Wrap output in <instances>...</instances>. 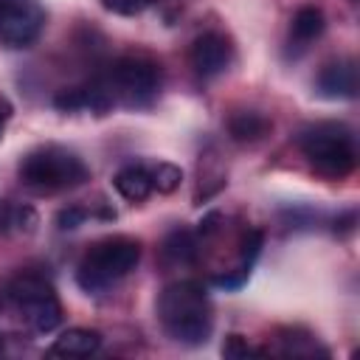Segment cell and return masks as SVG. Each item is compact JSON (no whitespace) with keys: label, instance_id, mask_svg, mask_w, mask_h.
Wrapping results in <instances>:
<instances>
[{"label":"cell","instance_id":"cell-16","mask_svg":"<svg viewBox=\"0 0 360 360\" xmlns=\"http://www.w3.org/2000/svg\"><path fill=\"white\" fill-rule=\"evenodd\" d=\"M149 174H152V188H158L163 194H172L180 186V180H183V172L174 163H166V160L158 163V166H152Z\"/></svg>","mask_w":360,"mask_h":360},{"label":"cell","instance_id":"cell-10","mask_svg":"<svg viewBox=\"0 0 360 360\" xmlns=\"http://www.w3.org/2000/svg\"><path fill=\"white\" fill-rule=\"evenodd\" d=\"M101 349V332L96 329H84V326H73L65 329L53 343H51V354L59 357H90Z\"/></svg>","mask_w":360,"mask_h":360},{"label":"cell","instance_id":"cell-17","mask_svg":"<svg viewBox=\"0 0 360 360\" xmlns=\"http://www.w3.org/2000/svg\"><path fill=\"white\" fill-rule=\"evenodd\" d=\"M222 354L225 357H256V354H267V349L250 346L242 335H228L225 343H222Z\"/></svg>","mask_w":360,"mask_h":360},{"label":"cell","instance_id":"cell-2","mask_svg":"<svg viewBox=\"0 0 360 360\" xmlns=\"http://www.w3.org/2000/svg\"><path fill=\"white\" fill-rule=\"evenodd\" d=\"M17 174H20V183L37 194H59L90 180L87 163L76 152L59 143H45L31 149L20 160Z\"/></svg>","mask_w":360,"mask_h":360},{"label":"cell","instance_id":"cell-4","mask_svg":"<svg viewBox=\"0 0 360 360\" xmlns=\"http://www.w3.org/2000/svg\"><path fill=\"white\" fill-rule=\"evenodd\" d=\"M298 146L309 160V166L329 180H343L346 174L354 172L357 149H354V135L346 124L338 121L312 124L298 135Z\"/></svg>","mask_w":360,"mask_h":360},{"label":"cell","instance_id":"cell-12","mask_svg":"<svg viewBox=\"0 0 360 360\" xmlns=\"http://www.w3.org/2000/svg\"><path fill=\"white\" fill-rule=\"evenodd\" d=\"M197 256V239L188 228H174L163 245H160V259L163 264L169 267H177V264H191Z\"/></svg>","mask_w":360,"mask_h":360},{"label":"cell","instance_id":"cell-19","mask_svg":"<svg viewBox=\"0 0 360 360\" xmlns=\"http://www.w3.org/2000/svg\"><path fill=\"white\" fill-rule=\"evenodd\" d=\"M87 217H90V211H87L84 205H68V208H62V211L56 214V228H59V231H73V228H79Z\"/></svg>","mask_w":360,"mask_h":360},{"label":"cell","instance_id":"cell-11","mask_svg":"<svg viewBox=\"0 0 360 360\" xmlns=\"http://www.w3.org/2000/svg\"><path fill=\"white\" fill-rule=\"evenodd\" d=\"M112 186H115V191H118L124 200L141 202V200H146V197L152 194V174H149L146 166L129 163V166L118 169V174L112 177Z\"/></svg>","mask_w":360,"mask_h":360},{"label":"cell","instance_id":"cell-13","mask_svg":"<svg viewBox=\"0 0 360 360\" xmlns=\"http://www.w3.org/2000/svg\"><path fill=\"white\" fill-rule=\"evenodd\" d=\"M228 132L239 143H253V141H262L270 132V121L262 112L242 110V112H233L228 118Z\"/></svg>","mask_w":360,"mask_h":360},{"label":"cell","instance_id":"cell-14","mask_svg":"<svg viewBox=\"0 0 360 360\" xmlns=\"http://www.w3.org/2000/svg\"><path fill=\"white\" fill-rule=\"evenodd\" d=\"M326 28V20H323V11L318 6H301L295 14H292V22H290V34L298 45H307L312 39H318Z\"/></svg>","mask_w":360,"mask_h":360},{"label":"cell","instance_id":"cell-8","mask_svg":"<svg viewBox=\"0 0 360 360\" xmlns=\"http://www.w3.org/2000/svg\"><path fill=\"white\" fill-rule=\"evenodd\" d=\"M233 62V45L225 34L219 31H205L191 42L188 51V65L194 68V73L200 79H214L219 73H225Z\"/></svg>","mask_w":360,"mask_h":360},{"label":"cell","instance_id":"cell-6","mask_svg":"<svg viewBox=\"0 0 360 360\" xmlns=\"http://www.w3.org/2000/svg\"><path fill=\"white\" fill-rule=\"evenodd\" d=\"M20 318L39 335L53 332L62 323V304L53 284L39 273H17L6 290Z\"/></svg>","mask_w":360,"mask_h":360},{"label":"cell","instance_id":"cell-3","mask_svg":"<svg viewBox=\"0 0 360 360\" xmlns=\"http://www.w3.org/2000/svg\"><path fill=\"white\" fill-rule=\"evenodd\" d=\"M141 262V242L132 236H104L93 242L76 267V281L84 292H104L127 278Z\"/></svg>","mask_w":360,"mask_h":360},{"label":"cell","instance_id":"cell-20","mask_svg":"<svg viewBox=\"0 0 360 360\" xmlns=\"http://www.w3.org/2000/svg\"><path fill=\"white\" fill-rule=\"evenodd\" d=\"M8 115H11V107H8V101H6V98H0V138H3V127H6Z\"/></svg>","mask_w":360,"mask_h":360},{"label":"cell","instance_id":"cell-9","mask_svg":"<svg viewBox=\"0 0 360 360\" xmlns=\"http://www.w3.org/2000/svg\"><path fill=\"white\" fill-rule=\"evenodd\" d=\"M318 93L323 98H354L357 96V65L354 59H338L321 68Z\"/></svg>","mask_w":360,"mask_h":360},{"label":"cell","instance_id":"cell-15","mask_svg":"<svg viewBox=\"0 0 360 360\" xmlns=\"http://www.w3.org/2000/svg\"><path fill=\"white\" fill-rule=\"evenodd\" d=\"M281 354H287V357H312V354H326V349H321L318 346V340L309 335V332H304V329H284L281 332Z\"/></svg>","mask_w":360,"mask_h":360},{"label":"cell","instance_id":"cell-1","mask_svg":"<svg viewBox=\"0 0 360 360\" xmlns=\"http://www.w3.org/2000/svg\"><path fill=\"white\" fill-rule=\"evenodd\" d=\"M158 321L174 343L202 346L214 329V307L205 287L191 278L169 284L158 298Z\"/></svg>","mask_w":360,"mask_h":360},{"label":"cell","instance_id":"cell-5","mask_svg":"<svg viewBox=\"0 0 360 360\" xmlns=\"http://www.w3.org/2000/svg\"><path fill=\"white\" fill-rule=\"evenodd\" d=\"M101 84L107 90L110 104L149 107L160 90V65L143 53H127L110 65Z\"/></svg>","mask_w":360,"mask_h":360},{"label":"cell","instance_id":"cell-18","mask_svg":"<svg viewBox=\"0 0 360 360\" xmlns=\"http://www.w3.org/2000/svg\"><path fill=\"white\" fill-rule=\"evenodd\" d=\"M155 0H101V6L110 11V14H118V17H135L141 11H146Z\"/></svg>","mask_w":360,"mask_h":360},{"label":"cell","instance_id":"cell-7","mask_svg":"<svg viewBox=\"0 0 360 360\" xmlns=\"http://www.w3.org/2000/svg\"><path fill=\"white\" fill-rule=\"evenodd\" d=\"M45 28V8L39 0H0V45L28 48Z\"/></svg>","mask_w":360,"mask_h":360}]
</instances>
